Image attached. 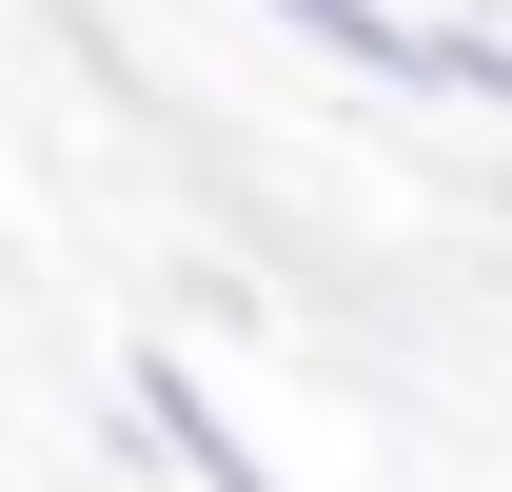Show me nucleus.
<instances>
[{
  "label": "nucleus",
  "mask_w": 512,
  "mask_h": 492,
  "mask_svg": "<svg viewBox=\"0 0 512 492\" xmlns=\"http://www.w3.org/2000/svg\"><path fill=\"white\" fill-rule=\"evenodd\" d=\"M296 40H335L355 79H414V99H453V20H414V0H276Z\"/></svg>",
  "instance_id": "nucleus-1"
},
{
  "label": "nucleus",
  "mask_w": 512,
  "mask_h": 492,
  "mask_svg": "<svg viewBox=\"0 0 512 492\" xmlns=\"http://www.w3.org/2000/svg\"><path fill=\"white\" fill-rule=\"evenodd\" d=\"M138 433H158V453H178L197 492H276V473H256V453H237V433H217V394H197L178 355H138Z\"/></svg>",
  "instance_id": "nucleus-2"
}]
</instances>
